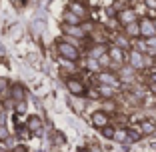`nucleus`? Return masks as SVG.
I'll return each mask as SVG.
<instances>
[{
	"label": "nucleus",
	"instance_id": "obj_31",
	"mask_svg": "<svg viewBox=\"0 0 156 152\" xmlns=\"http://www.w3.org/2000/svg\"><path fill=\"white\" fill-rule=\"evenodd\" d=\"M152 20H154V26H156V18H152Z\"/></svg>",
	"mask_w": 156,
	"mask_h": 152
},
{
	"label": "nucleus",
	"instance_id": "obj_11",
	"mask_svg": "<svg viewBox=\"0 0 156 152\" xmlns=\"http://www.w3.org/2000/svg\"><path fill=\"white\" fill-rule=\"evenodd\" d=\"M90 58H94V60H100L104 54H108V46L106 44H94V46L90 48Z\"/></svg>",
	"mask_w": 156,
	"mask_h": 152
},
{
	"label": "nucleus",
	"instance_id": "obj_24",
	"mask_svg": "<svg viewBox=\"0 0 156 152\" xmlns=\"http://www.w3.org/2000/svg\"><path fill=\"white\" fill-rule=\"evenodd\" d=\"M0 140H8V128L4 124H0Z\"/></svg>",
	"mask_w": 156,
	"mask_h": 152
},
{
	"label": "nucleus",
	"instance_id": "obj_23",
	"mask_svg": "<svg viewBox=\"0 0 156 152\" xmlns=\"http://www.w3.org/2000/svg\"><path fill=\"white\" fill-rule=\"evenodd\" d=\"M114 110H116V104L112 102V98H110V100L104 104V112H114Z\"/></svg>",
	"mask_w": 156,
	"mask_h": 152
},
{
	"label": "nucleus",
	"instance_id": "obj_30",
	"mask_svg": "<svg viewBox=\"0 0 156 152\" xmlns=\"http://www.w3.org/2000/svg\"><path fill=\"white\" fill-rule=\"evenodd\" d=\"M150 82H152V84H156V74H152V76H150Z\"/></svg>",
	"mask_w": 156,
	"mask_h": 152
},
{
	"label": "nucleus",
	"instance_id": "obj_6",
	"mask_svg": "<svg viewBox=\"0 0 156 152\" xmlns=\"http://www.w3.org/2000/svg\"><path fill=\"white\" fill-rule=\"evenodd\" d=\"M92 120V126H96V128H104V126H110V118H108V112L104 110H96V112H92L90 116Z\"/></svg>",
	"mask_w": 156,
	"mask_h": 152
},
{
	"label": "nucleus",
	"instance_id": "obj_22",
	"mask_svg": "<svg viewBox=\"0 0 156 152\" xmlns=\"http://www.w3.org/2000/svg\"><path fill=\"white\" fill-rule=\"evenodd\" d=\"M24 90H22V88H20V86H14V94H12V98H14V100H22V98H24Z\"/></svg>",
	"mask_w": 156,
	"mask_h": 152
},
{
	"label": "nucleus",
	"instance_id": "obj_18",
	"mask_svg": "<svg viewBox=\"0 0 156 152\" xmlns=\"http://www.w3.org/2000/svg\"><path fill=\"white\" fill-rule=\"evenodd\" d=\"M144 46H146V54L156 56V36H152V38H148V40H144Z\"/></svg>",
	"mask_w": 156,
	"mask_h": 152
},
{
	"label": "nucleus",
	"instance_id": "obj_9",
	"mask_svg": "<svg viewBox=\"0 0 156 152\" xmlns=\"http://www.w3.org/2000/svg\"><path fill=\"white\" fill-rule=\"evenodd\" d=\"M62 30H64L66 36H72V38H76V40H82V38H86V34H88L82 26H70V24H64Z\"/></svg>",
	"mask_w": 156,
	"mask_h": 152
},
{
	"label": "nucleus",
	"instance_id": "obj_26",
	"mask_svg": "<svg viewBox=\"0 0 156 152\" xmlns=\"http://www.w3.org/2000/svg\"><path fill=\"white\" fill-rule=\"evenodd\" d=\"M144 4H146V8L156 10V0H144Z\"/></svg>",
	"mask_w": 156,
	"mask_h": 152
},
{
	"label": "nucleus",
	"instance_id": "obj_20",
	"mask_svg": "<svg viewBox=\"0 0 156 152\" xmlns=\"http://www.w3.org/2000/svg\"><path fill=\"white\" fill-rule=\"evenodd\" d=\"M130 38L126 36V34H124V36H116V46H120V48H124V50H126V48L130 46Z\"/></svg>",
	"mask_w": 156,
	"mask_h": 152
},
{
	"label": "nucleus",
	"instance_id": "obj_16",
	"mask_svg": "<svg viewBox=\"0 0 156 152\" xmlns=\"http://www.w3.org/2000/svg\"><path fill=\"white\" fill-rule=\"evenodd\" d=\"M132 72H134V68H130L128 64L126 66H122V70H120V80H122V82H132Z\"/></svg>",
	"mask_w": 156,
	"mask_h": 152
},
{
	"label": "nucleus",
	"instance_id": "obj_28",
	"mask_svg": "<svg viewBox=\"0 0 156 152\" xmlns=\"http://www.w3.org/2000/svg\"><path fill=\"white\" fill-rule=\"evenodd\" d=\"M88 152H100V146H96V144H90V146H88Z\"/></svg>",
	"mask_w": 156,
	"mask_h": 152
},
{
	"label": "nucleus",
	"instance_id": "obj_29",
	"mask_svg": "<svg viewBox=\"0 0 156 152\" xmlns=\"http://www.w3.org/2000/svg\"><path fill=\"white\" fill-rule=\"evenodd\" d=\"M14 152H26V148H24V146H16V148H14Z\"/></svg>",
	"mask_w": 156,
	"mask_h": 152
},
{
	"label": "nucleus",
	"instance_id": "obj_7",
	"mask_svg": "<svg viewBox=\"0 0 156 152\" xmlns=\"http://www.w3.org/2000/svg\"><path fill=\"white\" fill-rule=\"evenodd\" d=\"M108 56H110L112 64H120V66H124V62H126V54H124V48L116 46V44L108 46Z\"/></svg>",
	"mask_w": 156,
	"mask_h": 152
},
{
	"label": "nucleus",
	"instance_id": "obj_5",
	"mask_svg": "<svg viewBox=\"0 0 156 152\" xmlns=\"http://www.w3.org/2000/svg\"><path fill=\"white\" fill-rule=\"evenodd\" d=\"M66 88H68V92L72 96H84L86 94V86H84L82 80H78V78H68L66 80Z\"/></svg>",
	"mask_w": 156,
	"mask_h": 152
},
{
	"label": "nucleus",
	"instance_id": "obj_13",
	"mask_svg": "<svg viewBox=\"0 0 156 152\" xmlns=\"http://www.w3.org/2000/svg\"><path fill=\"white\" fill-rule=\"evenodd\" d=\"M68 10H72L74 14H78L80 18H86V16H88V10H86V6H84V4H80V2H70Z\"/></svg>",
	"mask_w": 156,
	"mask_h": 152
},
{
	"label": "nucleus",
	"instance_id": "obj_15",
	"mask_svg": "<svg viewBox=\"0 0 156 152\" xmlns=\"http://www.w3.org/2000/svg\"><path fill=\"white\" fill-rule=\"evenodd\" d=\"M114 142L128 144V128H116V132H114Z\"/></svg>",
	"mask_w": 156,
	"mask_h": 152
},
{
	"label": "nucleus",
	"instance_id": "obj_25",
	"mask_svg": "<svg viewBox=\"0 0 156 152\" xmlns=\"http://www.w3.org/2000/svg\"><path fill=\"white\" fill-rule=\"evenodd\" d=\"M100 64H102V68H106V66H110V64H112L110 56H108V54H104V56L100 58Z\"/></svg>",
	"mask_w": 156,
	"mask_h": 152
},
{
	"label": "nucleus",
	"instance_id": "obj_4",
	"mask_svg": "<svg viewBox=\"0 0 156 152\" xmlns=\"http://www.w3.org/2000/svg\"><path fill=\"white\" fill-rule=\"evenodd\" d=\"M98 82L100 84H106V86H114V88H118L120 86V76L118 74H114V72H110V70H102V72H98Z\"/></svg>",
	"mask_w": 156,
	"mask_h": 152
},
{
	"label": "nucleus",
	"instance_id": "obj_19",
	"mask_svg": "<svg viewBox=\"0 0 156 152\" xmlns=\"http://www.w3.org/2000/svg\"><path fill=\"white\" fill-rule=\"evenodd\" d=\"M140 132H142V136H148V134H154L156 132V126L152 124V122H142V124H140Z\"/></svg>",
	"mask_w": 156,
	"mask_h": 152
},
{
	"label": "nucleus",
	"instance_id": "obj_3",
	"mask_svg": "<svg viewBox=\"0 0 156 152\" xmlns=\"http://www.w3.org/2000/svg\"><path fill=\"white\" fill-rule=\"evenodd\" d=\"M138 24H140V36H142L144 40L156 36V26H154V20H152V18L144 16V18L138 20Z\"/></svg>",
	"mask_w": 156,
	"mask_h": 152
},
{
	"label": "nucleus",
	"instance_id": "obj_10",
	"mask_svg": "<svg viewBox=\"0 0 156 152\" xmlns=\"http://www.w3.org/2000/svg\"><path fill=\"white\" fill-rule=\"evenodd\" d=\"M124 34H126L130 40L142 38V36H140V24H138V22H132V24H128V26H124Z\"/></svg>",
	"mask_w": 156,
	"mask_h": 152
},
{
	"label": "nucleus",
	"instance_id": "obj_17",
	"mask_svg": "<svg viewBox=\"0 0 156 152\" xmlns=\"http://www.w3.org/2000/svg\"><path fill=\"white\" fill-rule=\"evenodd\" d=\"M28 128L32 130V132H40L42 130V120L38 116H30L28 118Z\"/></svg>",
	"mask_w": 156,
	"mask_h": 152
},
{
	"label": "nucleus",
	"instance_id": "obj_27",
	"mask_svg": "<svg viewBox=\"0 0 156 152\" xmlns=\"http://www.w3.org/2000/svg\"><path fill=\"white\" fill-rule=\"evenodd\" d=\"M6 86H8V80H6V78H0V92H2V90H6Z\"/></svg>",
	"mask_w": 156,
	"mask_h": 152
},
{
	"label": "nucleus",
	"instance_id": "obj_2",
	"mask_svg": "<svg viewBox=\"0 0 156 152\" xmlns=\"http://www.w3.org/2000/svg\"><path fill=\"white\" fill-rule=\"evenodd\" d=\"M56 48H58V54L64 60H68V62H74V60L80 58L78 48L74 46V44H70V42H66V40H60L58 44H56Z\"/></svg>",
	"mask_w": 156,
	"mask_h": 152
},
{
	"label": "nucleus",
	"instance_id": "obj_32",
	"mask_svg": "<svg viewBox=\"0 0 156 152\" xmlns=\"http://www.w3.org/2000/svg\"><path fill=\"white\" fill-rule=\"evenodd\" d=\"M0 152H6V150H0Z\"/></svg>",
	"mask_w": 156,
	"mask_h": 152
},
{
	"label": "nucleus",
	"instance_id": "obj_21",
	"mask_svg": "<svg viewBox=\"0 0 156 152\" xmlns=\"http://www.w3.org/2000/svg\"><path fill=\"white\" fill-rule=\"evenodd\" d=\"M114 132H116L114 126H104V128H102V136H104V138L114 140Z\"/></svg>",
	"mask_w": 156,
	"mask_h": 152
},
{
	"label": "nucleus",
	"instance_id": "obj_8",
	"mask_svg": "<svg viewBox=\"0 0 156 152\" xmlns=\"http://www.w3.org/2000/svg\"><path fill=\"white\" fill-rule=\"evenodd\" d=\"M116 18H118V22L122 24V26H128V24H132V22H138L136 12H134L132 8H124V10H120V12L116 14Z\"/></svg>",
	"mask_w": 156,
	"mask_h": 152
},
{
	"label": "nucleus",
	"instance_id": "obj_12",
	"mask_svg": "<svg viewBox=\"0 0 156 152\" xmlns=\"http://www.w3.org/2000/svg\"><path fill=\"white\" fill-rule=\"evenodd\" d=\"M64 24H70V26H80V24H82V18H80L78 14H74L72 10H66V12H64Z\"/></svg>",
	"mask_w": 156,
	"mask_h": 152
},
{
	"label": "nucleus",
	"instance_id": "obj_1",
	"mask_svg": "<svg viewBox=\"0 0 156 152\" xmlns=\"http://www.w3.org/2000/svg\"><path fill=\"white\" fill-rule=\"evenodd\" d=\"M128 66L134 68V70H144L146 66H150V58H148L142 50L132 48V50L128 52Z\"/></svg>",
	"mask_w": 156,
	"mask_h": 152
},
{
	"label": "nucleus",
	"instance_id": "obj_14",
	"mask_svg": "<svg viewBox=\"0 0 156 152\" xmlns=\"http://www.w3.org/2000/svg\"><path fill=\"white\" fill-rule=\"evenodd\" d=\"M98 94H100L102 98H114V94H116V88L114 86H106V84H100L98 86Z\"/></svg>",
	"mask_w": 156,
	"mask_h": 152
}]
</instances>
